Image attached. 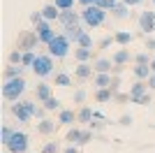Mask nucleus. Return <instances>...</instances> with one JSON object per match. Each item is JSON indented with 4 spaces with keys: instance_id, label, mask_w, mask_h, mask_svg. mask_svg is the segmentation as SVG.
<instances>
[{
    "instance_id": "nucleus-1",
    "label": "nucleus",
    "mask_w": 155,
    "mask_h": 153,
    "mask_svg": "<svg viewBox=\"0 0 155 153\" xmlns=\"http://www.w3.org/2000/svg\"><path fill=\"white\" fill-rule=\"evenodd\" d=\"M81 21H84L86 28H102L104 23H107V9L100 5H88L81 9Z\"/></svg>"
},
{
    "instance_id": "nucleus-2",
    "label": "nucleus",
    "mask_w": 155,
    "mask_h": 153,
    "mask_svg": "<svg viewBox=\"0 0 155 153\" xmlns=\"http://www.w3.org/2000/svg\"><path fill=\"white\" fill-rule=\"evenodd\" d=\"M26 79L23 76H14V79H5V83H2V97L9 102H16L23 93H26Z\"/></svg>"
},
{
    "instance_id": "nucleus-3",
    "label": "nucleus",
    "mask_w": 155,
    "mask_h": 153,
    "mask_svg": "<svg viewBox=\"0 0 155 153\" xmlns=\"http://www.w3.org/2000/svg\"><path fill=\"white\" fill-rule=\"evenodd\" d=\"M56 58L51 56V53H37V58H35V63H32L30 70L35 72V76H39V79H46V76L53 74V67H56V63H53Z\"/></svg>"
},
{
    "instance_id": "nucleus-4",
    "label": "nucleus",
    "mask_w": 155,
    "mask_h": 153,
    "mask_svg": "<svg viewBox=\"0 0 155 153\" xmlns=\"http://www.w3.org/2000/svg\"><path fill=\"white\" fill-rule=\"evenodd\" d=\"M46 49H49V53H51L53 58H65L67 53H70V49H72V42H70V37L65 35V32H60V35H56V37L46 44Z\"/></svg>"
},
{
    "instance_id": "nucleus-5",
    "label": "nucleus",
    "mask_w": 155,
    "mask_h": 153,
    "mask_svg": "<svg viewBox=\"0 0 155 153\" xmlns=\"http://www.w3.org/2000/svg\"><path fill=\"white\" fill-rule=\"evenodd\" d=\"M5 148L9 153H28V148H30V137H28L23 130H14L12 139L7 141Z\"/></svg>"
},
{
    "instance_id": "nucleus-6",
    "label": "nucleus",
    "mask_w": 155,
    "mask_h": 153,
    "mask_svg": "<svg viewBox=\"0 0 155 153\" xmlns=\"http://www.w3.org/2000/svg\"><path fill=\"white\" fill-rule=\"evenodd\" d=\"M37 44H42L37 32H35V30H23V32L19 35L16 49H21V51H35V49H37Z\"/></svg>"
},
{
    "instance_id": "nucleus-7",
    "label": "nucleus",
    "mask_w": 155,
    "mask_h": 153,
    "mask_svg": "<svg viewBox=\"0 0 155 153\" xmlns=\"http://www.w3.org/2000/svg\"><path fill=\"white\" fill-rule=\"evenodd\" d=\"M139 30H141V35H150V32H155V12L146 9V12L139 14Z\"/></svg>"
},
{
    "instance_id": "nucleus-8",
    "label": "nucleus",
    "mask_w": 155,
    "mask_h": 153,
    "mask_svg": "<svg viewBox=\"0 0 155 153\" xmlns=\"http://www.w3.org/2000/svg\"><path fill=\"white\" fill-rule=\"evenodd\" d=\"M35 32L39 35V42H42V44H49V42L58 35V32L51 28V21H42V23H37V25H35Z\"/></svg>"
},
{
    "instance_id": "nucleus-9",
    "label": "nucleus",
    "mask_w": 155,
    "mask_h": 153,
    "mask_svg": "<svg viewBox=\"0 0 155 153\" xmlns=\"http://www.w3.org/2000/svg\"><path fill=\"white\" fill-rule=\"evenodd\" d=\"M58 23L63 25V28H70V25L84 23V21H81V12H74V9H63V12H60Z\"/></svg>"
},
{
    "instance_id": "nucleus-10",
    "label": "nucleus",
    "mask_w": 155,
    "mask_h": 153,
    "mask_svg": "<svg viewBox=\"0 0 155 153\" xmlns=\"http://www.w3.org/2000/svg\"><path fill=\"white\" fill-rule=\"evenodd\" d=\"M12 114L16 116L21 123H28L30 118H35V116L30 114V109L26 107V100H16V102H14V104H12Z\"/></svg>"
},
{
    "instance_id": "nucleus-11",
    "label": "nucleus",
    "mask_w": 155,
    "mask_h": 153,
    "mask_svg": "<svg viewBox=\"0 0 155 153\" xmlns=\"http://www.w3.org/2000/svg\"><path fill=\"white\" fill-rule=\"evenodd\" d=\"M79 121V111L74 109H58V123L60 125H74Z\"/></svg>"
},
{
    "instance_id": "nucleus-12",
    "label": "nucleus",
    "mask_w": 155,
    "mask_h": 153,
    "mask_svg": "<svg viewBox=\"0 0 155 153\" xmlns=\"http://www.w3.org/2000/svg\"><path fill=\"white\" fill-rule=\"evenodd\" d=\"M93 72H95L93 63H79L77 67H74V76H77V79H81V81L91 79V76H93Z\"/></svg>"
},
{
    "instance_id": "nucleus-13",
    "label": "nucleus",
    "mask_w": 155,
    "mask_h": 153,
    "mask_svg": "<svg viewBox=\"0 0 155 153\" xmlns=\"http://www.w3.org/2000/svg\"><path fill=\"white\" fill-rule=\"evenodd\" d=\"M114 74L111 72H95V79H93V86L95 88H109Z\"/></svg>"
},
{
    "instance_id": "nucleus-14",
    "label": "nucleus",
    "mask_w": 155,
    "mask_h": 153,
    "mask_svg": "<svg viewBox=\"0 0 155 153\" xmlns=\"http://www.w3.org/2000/svg\"><path fill=\"white\" fill-rule=\"evenodd\" d=\"M42 16H44V21H58L60 19V9L56 7V2H49V5L42 7Z\"/></svg>"
},
{
    "instance_id": "nucleus-15",
    "label": "nucleus",
    "mask_w": 155,
    "mask_h": 153,
    "mask_svg": "<svg viewBox=\"0 0 155 153\" xmlns=\"http://www.w3.org/2000/svg\"><path fill=\"white\" fill-rule=\"evenodd\" d=\"M111 60H114V65H127L130 60H134V56H132V53H130V49H118L116 53H114V56H111Z\"/></svg>"
},
{
    "instance_id": "nucleus-16",
    "label": "nucleus",
    "mask_w": 155,
    "mask_h": 153,
    "mask_svg": "<svg viewBox=\"0 0 155 153\" xmlns=\"http://www.w3.org/2000/svg\"><path fill=\"white\" fill-rule=\"evenodd\" d=\"M74 60H77V63H91L93 60V49L77 44V49H74Z\"/></svg>"
},
{
    "instance_id": "nucleus-17",
    "label": "nucleus",
    "mask_w": 155,
    "mask_h": 153,
    "mask_svg": "<svg viewBox=\"0 0 155 153\" xmlns=\"http://www.w3.org/2000/svg\"><path fill=\"white\" fill-rule=\"evenodd\" d=\"M56 125H58V123L51 121V118H42V121L37 123V132H39V134H44V137H49V134L56 132Z\"/></svg>"
},
{
    "instance_id": "nucleus-18",
    "label": "nucleus",
    "mask_w": 155,
    "mask_h": 153,
    "mask_svg": "<svg viewBox=\"0 0 155 153\" xmlns=\"http://www.w3.org/2000/svg\"><path fill=\"white\" fill-rule=\"evenodd\" d=\"M63 30H65V35L70 37V42H72V44H77V42H79V37H81V35L86 32L81 23H77V25H70V28H63Z\"/></svg>"
},
{
    "instance_id": "nucleus-19",
    "label": "nucleus",
    "mask_w": 155,
    "mask_h": 153,
    "mask_svg": "<svg viewBox=\"0 0 155 153\" xmlns=\"http://www.w3.org/2000/svg\"><path fill=\"white\" fill-rule=\"evenodd\" d=\"M143 93H148V81H143V79H137L132 86H130V97H139Z\"/></svg>"
},
{
    "instance_id": "nucleus-20",
    "label": "nucleus",
    "mask_w": 155,
    "mask_h": 153,
    "mask_svg": "<svg viewBox=\"0 0 155 153\" xmlns=\"http://www.w3.org/2000/svg\"><path fill=\"white\" fill-rule=\"evenodd\" d=\"M111 16H114V19H127L130 16V5H125L123 0H118L116 5H114V9H111Z\"/></svg>"
},
{
    "instance_id": "nucleus-21",
    "label": "nucleus",
    "mask_w": 155,
    "mask_h": 153,
    "mask_svg": "<svg viewBox=\"0 0 155 153\" xmlns=\"http://www.w3.org/2000/svg\"><path fill=\"white\" fill-rule=\"evenodd\" d=\"M23 70H26V65H16V63H9L2 72L5 79H14V76H23Z\"/></svg>"
},
{
    "instance_id": "nucleus-22",
    "label": "nucleus",
    "mask_w": 155,
    "mask_h": 153,
    "mask_svg": "<svg viewBox=\"0 0 155 153\" xmlns=\"http://www.w3.org/2000/svg\"><path fill=\"white\" fill-rule=\"evenodd\" d=\"M81 139H84V130H81V127H70L67 134H65V141L77 144V146H81Z\"/></svg>"
},
{
    "instance_id": "nucleus-23",
    "label": "nucleus",
    "mask_w": 155,
    "mask_h": 153,
    "mask_svg": "<svg viewBox=\"0 0 155 153\" xmlns=\"http://www.w3.org/2000/svg\"><path fill=\"white\" fill-rule=\"evenodd\" d=\"M93 67H95V72H111L114 70V60L111 58H95Z\"/></svg>"
},
{
    "instance_id": "nucleus-24",
    "label": "nucleus",
    "mask_w": 155,
    "mask_h": 153,
    "mask_svg": "<svg viewBox=\"0 0 155 153\" xmlns=\"http://www.w3.org/2000/svg\"><path fill=\"white\" fill-rule=\"evenodd\" d=\"M53 93H51V86L49 83H37V88H35V97H37V102H44V100H49Z\"/></svg>"
},
{
    "instance_id": "nucleus-25",
    "label": "nucleus",
    "mask_w": 155,
    "mask_h": 153,
    "mask_svg": "<svg viewBox=\"0 0 155 153\" xmlns=\"http://www.w3.org/2000/svg\"><path fill=\"white\" fill-rule=\"evenodd\" d=\"M132 74H134L137 79L148 81V76L153 74V70H150V65H139V63H134V67H132Z\"/></svg>"
},
{
    "instance_id": "nucleus-26",
    "label": "nucleus",
    "mask_w": 155,
    "mask_h": 153,
    "mask_svg": "<svg viewBox=\"0 0 155 153\" xmlns=\"http://www.w3.org/2000/svg\"><path fill=\"white\" fill-rule=\"evenodd\" d=\"M114 39H116V44H120V46H127V44H132L134 35H132L130 30H118V32H114Z\"/></svg>"
},
{
    "instance_id": "nucleus-27",
    "label": "nucleus",
    "mask_w": 155,
    "mask_h": 153,
    "mask_svg": "<svg viewBox=\"0 0 155 153\" xmlns=\"http://www.w3.org/2000/svg\"><path fill=\"white\" fill-rule=\"evenodd\" d=\"M95 100L100 102V104H107V102L114 100V90L111 88H97L95 90Z\"/></svg>"
},
{
    "instance_id": "nucleus-28",
    "label": "nucleus",
    "mask_w": 155,
    "mask_h": 153,
    "mask_svg": "<svg viewBox=\"0 0 155 153\" xmlns=\"http://www.w3.org/2000/svg\"><path fill=\"white\" fill-rule=\"evenodd\" d=\"M53 86L67 88V86H72V76L67 74V72H56V76H53Z\"/></svg>"
},
{
    "instance_id": "nucleus-29",
    "label": "nucleus",
    "mask_w": 155,
    "mask_h": 153,
    "mask_svg": "<svg viewBox=\"0 0 155 153\" xmlns=\"http://www.w3.org/2000/svg\"><path fill=\"white\" fill-rule=\"evenodd\" d=\"M93 116H95V109H91V107H81L79 109V123H91Z\"/></svg>"
},
{
    "instance_id": "nucleus-30",
    "label": "nucleus",
    "mask_w": 155,
    "mask_h": 153,
    "mask_svg": "<svg viewBox=\"0 0 155 153\" xmlns=\"http://www.w3.org/2000/svg\"><path fill=\"white\" fill-rule=\"evenodd\" d=\"M12 134H14V130L9 125H2V127H0V141H2V146H7V141L12 139Z\"/></svg>"
},
{
    "instance_id": "nucleus-31",
    "label": "nucleus",
    "mask_w": 155,
    "mask_h": 153,
    "mask_svg": "<svg viewBox=\"0 0 155 153\" xmlns=\"http://www.w3.org/2000/svg\"><path fill=\"white\" fill-rule=\"evenodd\" d=\"M79 46H88V49H93V44H95V42H93V35L88 30L84 32V35H81V37H79V42H77Z\"/></svg>"
},
{
    "instance_id": "nucleus-32",
    "label": "nucleus",
    "mask_w": 155,
    "mask_h": 153,
    "mask_svg": "<svg viewBox=\"0 0 155 153\" xmlns=\"http://www.w3.org/2000/svg\"><path fill=\"white\" fill-rule=\"evenodd\" d=\"M150 51H141V53H137L134 56V63H139V65H150V60H153V58L148 56Z\"/></svg>"
},
{
    "instance_id": "nucleus-33",
    "label": "nucleus",
    "mask_w": 155,
    "mask_h": 153,
    "mask_svg": "<svg viewBox=\"0 0 155 153\" xmlns=\"http://www.w3.org/2000/svg\"><path fill=\"white\" fill-rule=\"evenodd\" d=\"M42 104H44L49 111H56V109H60V100H58V97H53V95L49 97V100H44Z\"/></svg>"
},
{
    "instance_id": "nucleus-34",
    "label": "nucleus",
    "mask_w": 155,
    "mask_h": 153,
    "mask_svg": "<svg viewBox=\"0 0 155 153\" xmlns=\"http://www.w3.org/2000/svg\"><path fill=\"white\" fill-rule=\"evenodd\" d=\"M42 153H60V144L58 141H46L42 146Z\"/></svg>"
},
{
    "instance_id": "nucleus-35",
    "label": "nucleus",
    "mask_w": 155,
    "mask_h": 153,
    "mask_svg": "<svg viewBox=\"0 0 155 153\" xmlns=\"http://www.w3.org/2000/svg\"><path fill=\"white\" fill-rule=\"evenodd\" d=\"M9 63H16V65H23V51L21 49H14L9 53Z\"/></svg>"
},
{
    "instance_id": "nucleus-36",
    "label": "nucleus",
    "mask_w": 155,
    "mask_h": 153,
    "mask_svg": "<svg viewBox=\"0 0 155 153\" xmlns=\"http://www.w3.org/2000/svg\"><path fill=\"white\" fill-rule=\"evenodd\" d=\"M114 42H116V39H114V35H107V37H102L100 42H97V46H100V51H107Z\"/></svg>"
},
{
    "instance_id": "nucleus-37",
    "label": "nucleus",
    "mask_w": 155,
    "mask_h": 153,
    "mask_svg": "<svg viewBox=\"0 0 155 153\" xmlns=\"http://www.w3.org/2000/svg\"><path fill=\"white\" fill-rule=\"evenodd\" d=\"M53 2H56V7L63 12V9H74V2H77V0H53Z\"/></svg>"
},
{
    "instance_id": "nucleus-38",
    "label": "nucleus",
    "mask_w": 155,
    "mask_h": 153,
    "mask_svg": "<svg viewBox=\"0 0 155 153\" xmlns=\"http://www.w3.org/2000/svg\"><path fill=\"white\" fill-rule=\"evenodd\" d=\"M35 58H37V53H35V51H23V65H26V67H32Z\"/></svg>"
},
{
    "instance_id": "nucleus-39",
    "label": "nucleus",
    "mask_w": 155,
    "mask_h": 153,
    "mask_svg": "<svg viewBox=\"0 0 155 153\" xmlns=\"http://www.w3.org/2000/svg\"><path fill=\"white\" fill-rule=\"evenodd\" d=\"M86 97H88V93H86L84 88H79V90H74V95H72V100L77 102V104H84V102H86Z\"/></svg>"
},
{
    "instance_id": "nucleus-40",
    "label": "nucleus",
    "mask_w": 155,
    "mask_h": 153,
    "mask_svg": "<svg viewBox=\"0 0 155 153\" xmlns=\"http://www.w3.org/2000/svg\"><path fill=\"white\" fill-rule=\"evenodd\" d=\"M130 102H134V104H150V93H143V95H139V97H130Z\"/></svg>"
},
{
    "instance_id": "nucleus-41",
    "label": "nucleus",
    "mask_w": 155,
    "mask_h": 153,
    "mask_svg": "<svg viewBox=\"0 0 155 153\" xmlns=\"http://www.w3.org/2000/svg\"><path fill=\"white\" fill-rule=\"evenodd\" d=\"M118 0H95V5H100V7H104L107 12H111L114 9V5H116Z\"/></svg>"
},
{
    "instance_id": "nucleus-42",
    "label": "nucleus",
    "mask_w": 155,
    "mask_h": 153,
    "mask_svg": "<svg viewBox=\"0 0 155 153\" xmlns=\"http://www.w3.org/2000/svg\"><path fill=\"white\" fill-rule=\"evenodd\" d=\"M114 93H118L120 90V74H114V79H111V86H109Z\"/></svg>"
},
{
    "instance_id": "nucleus-43",
    "label": "nucleus",
    "mask_w": 155,
    "mask_h": 153,
    "mask_svg": "<svg viewBox=\"0 0 155 153\" xmlns=\"http://www.w3.org/2000/svg\"><path fill=\"white\" fill-rule=\"evenodd\" d=\"M132 121H134V118H132L130 114H123L120 118H118V125H125V127H127V125H132Z\"/></svg>"
},
{
    "instance_id": "nucleus-44",
    "label": "nucleus",
    "mask_w": 155,
    "mask_h": 153,
    "mask_svg": "<svg viewBox=\"0 0 155 153\" xmlns=\"http://www.w3.org/2000/svg\"><path fill=\"white\" fill-rule=\"evenodd\" d=\"M143 49H148V51H155V37L146 35V42H143Z\"/></svg>"
},
{
    "instance_id": "nucleus-45",
    "label": "nucleus",
    "mask_w": 155,
    "mask_h": 153,
    "mask_svg": "<svg viewBox=\"0 0 155 153\" xmlns=\"http://www.w3.org/2000/svg\"><path fill=\"white\" fill-rule=\"evenodd\" d=\"M30 21H32L35 25L42 23V21H44V16H42V9H39V12H32V14H30Z\"/></svg>"
},
{
    "instance_id": "nucleus-46",
    "label": "nucleus",
    "mask_w": 155,
    "mask_h": 153,
    "mask_svg": "<svg viewBox=\"0 0 155 153\" xmlns=\"http://www.w3.org/2000/svg\"><path fill=\"white\" fill-rule=\"evenodd\" d=\"M46 111H49V109H46L44 104H42V107H37V111H35V118H37V121H42V118H46Z\"/></svg>"
},
{
    "instance_id": "nucleus-47",
    "label": "nucleus",
    "mask_w": 155,
    "mask_h": 153,
    "mask_svg": "<svg viewBox=\"0 0 155 153\" xmlns=\"http://www.w3.org/2000/svg\"><path fill=\"white\" fill-rule=\"evenodd\" d=\"M88 141H93V130H84V139H81V146H84V144H88Z\"/></svg>"
},
{
    "instance_id": "nucleus-48",
    "label": "nucleus",
    "mask_w": 155,
    "mask_h": 153,
    "mask_svg": "<svg viewBox=\"0 0 155 153\" xmlns=\"http://www.w3.org/2000/svg\"><path fill=\"white\" fill-rule=\"evenodd\" d=\"M114 100L116 102H127L130 95H125V93H114Z\"/></svg>"
},
{
    "instance_id": "nucleus-49",
    "label": "nucleus",
    "mask_w": 155,
    "mask_h": 153,
    "mask_svg": "<svg viewBox=\"0 0 155 153\" xmlns=\"http://www.w3.org/2000/svg\"><path fill=\"white\" fill-rule=\"evenodd\" d=\"M63 153H79V146H77V144H70V146L65 148Z\"/></svg>"
},
{
    "instance_id": "nucleus-50",
    "label": "nucleus",
    "mask_w": 155,
    "mask_h": 153,
    "mask_svg": "<svg viewBox=\"0 0 155 153\" xmlns=\"http://www.w3.org/2000/svg\"><path fill=\"white\" fill-rule=\"evenodd\" d=\"M125 5H130V7H137V5H141L143 0H123Z\"/></svg>"
},
{
    "instance_id": "nucleus-51",
    "label": "nucleus",
    "mask_w": 155,
    "mask_h": 153,
    "mask_svg": "<svg viewBox=\"0 0 155 153\" xmlns=\"http://www.w3.org/2000/svg\"><path fill=\"white\" fill-rule=\"evenodd\" d=\"M123 70H125V65H114V70H111V74H120Z\"/></svg>"
},
{
    "instance_id": "nucleus-52",
    "label": "nucleus",
    "mask_w": 155,
    "mask_h": 153,
    "mask_svg": "<svg viewBox=\"0 0 155 153\" xmlns=\"http://www.w3.org/2000/svg\"><path fill=\"white\" fill-rule=\"evenodd\" d=\"M148 88H150V90H155V72L148 76Z\"/></svg>"
},
{
    "instance_id": "nucleus-53",
    "label": "nucleus",
    "mask_w": 155,
    "mask_h": 153,
    "mask_svg": "<svg viewBox=\"0 0 155 153\" xmlns=\"http://www.w3.org/2000/svg\"><path fill=\"white\" fill-rule=\"evenodd\" d=\"M81 7H88V5H95V0H77Z\"/></svg>"
},
{
    "instance_id": "nucleus-54",
    "label": "nucleus",
    "mask_w": 155,
    "mask_h": 153,
    "mask_svg": "<svg viewBox=\"0 0 155 153\" xmlns=\"http://www.w3.org/2000/svg\"><path fill=\"white\" fill-rule=\"evenodd\" d=\"M150 70L155 72V56H153V60H150Z\"/></svg>"
},
{
    "instance_id": "nucleus-55",
    "label": "nucleus",
    "mask_w": 155,
    "mask_h": 153,
    "mask_svg": "<svg viewBox=\"0 0 155 153\" xmlns=\"http://www.w3.org/2000/svg\"><path fill=\"white\" fill-rule=\"evenodd\" d=\"M153 5H155V0H153Z\"/></svg>"
}]
</instances>
